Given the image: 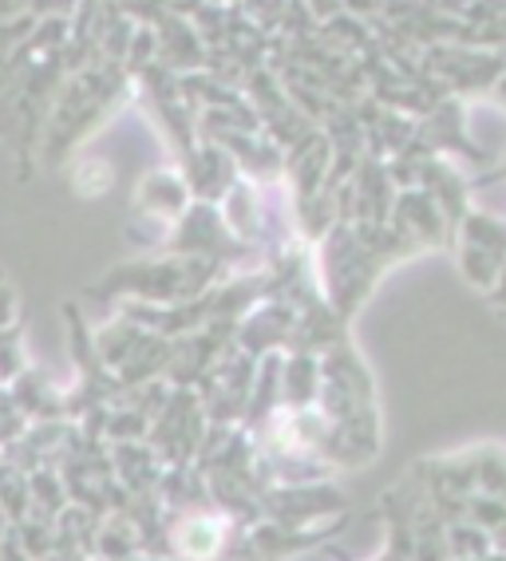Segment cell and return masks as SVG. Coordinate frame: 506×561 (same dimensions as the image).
Instances as JSON below:
<instances>
[{"label": "cell", "mask_w": 506, "mask_h": 561, "mask_svg": "<svg viewBox=\"0 0 506 561\" xmlns=\"http://www.w3.org/2000/svg\"><path fill=\"white\" fill-rule=\"evenodd\" d=\"M218 538H222V530H218V522H210V518H194L179 530V546H183L191 558H206V553H214Z\"/></svg>", "instance_id": "1"}]
</instances>
